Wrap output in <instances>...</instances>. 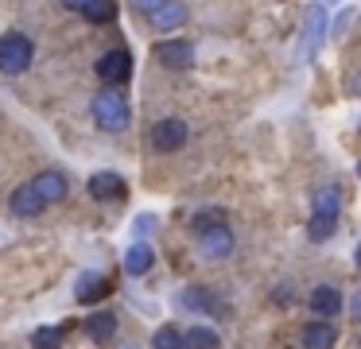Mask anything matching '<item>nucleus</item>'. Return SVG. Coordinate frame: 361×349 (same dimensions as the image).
<instances>
[{
    "instance_id": "obj_1",
    "label": "nucleus",
    "mask_w": 361,
    "mask_h": 349,
    "mask_svg": "<svg viewBox=\"0 0 361 349\" xmlns=\"http://www.w3.org/2000/svg\"><path fill=\"white\" fill-rule=\"evenodd\" d=\"M338 217H342V190H338V183L319 186V190H314V214H311V221H307L311 240H326L330 233L338 229Z\"/></svg>"
},
{
    "instance_id": "obj_2",
    "label": "nucleus",
    "mask_w": 361,
    "mask_h": 349,
    "mask_svg": "<svg viewBox=\"0 0 361 349\" xmlns=\"http://www.w3.org/2000/svg\"><path fill=\"white\" fill-rule=\"evenodd\" d=\"M90 113H94L97 128L105 132H125L128 121H133V109H128V101L121 97L117 90H102L94 101H90Z\"/></svg>"
},
{
    "instance_id": "obj_3",
    "label": "nucleus",
    "mask_w": 361,
    "mask_h": 349,
    "mask_svg": "<svg viewBox=\"0 0 361 349\" xmlns=\"http://www.w3.org/2000/svg\"><path fill=\"white\" fill-rule=\"evenodd\" d=\"M35 59V43L24 35V31H8V35H0V74H24Z\"/></svg>"
},
{
    "instance_id": "obj_4",
    "label": "nucleus",
    "mask_w": 361,
    "mask_h": 349,
    "mask_svg": "<svg viewBox=\"0 0 361 349\" xmlns=\"http://www.w3.org/2000/svg\"><path fill=\"white\" fill-rule=\"evenodd\" d=\"M326 8L322 4H311L307 8V20H303V39H299V59L303 62H311L314 54H319V47H322V39H326Z\"/></svg>"
},
{
    "instance_id": "obj_5",
    "label": "nucleus",
    "mask_w": 361,
    "mask_h": 349,
    "mask_svg": "<svg viewBox=\"0 0 361 349\" xmlns=\"http://www.w3.org/2000/svg\"><path fill=\"white\" fill-rule=\"evenodd\" d=\"M187 124L179 121V116H164L159 124H152V132H148V144L156 147V152H179L183 144H187Z\"/></svg>"
},
{
    "instance_id": "obj_6",
    "label": "nucleus",
    "mask_w": 361,
    "mask_h": 349,
    "mask_svg": "<svg viewBox=\"0 0 361 349\" xmlns=\"http://www.w3.org/2000/svg\"><path fill=\"white\" fill-rule=\"evenodd\" d=\"M97 78H102L105 85H125L128 78H133V54H128L125 47L102 54V59H97Z\"/></svg>"
},
{
    "instance_id": "obj_7",
    "label": "nucleus",
    "mask_w": 361,
    "mask_h": 349,
    "mask_svg": "<svg viewBox=\"0 0 361 349\" xmlns=\"http://www.w3.org/2000/svg\"><path fill=\"white\" fill-rule=\"evenodd\" d=\"M198 252L206 260H226L233 252V233H229V225H214V229L198 233Z\"/></svg>"
},
{
    "instance_id": "obj_8",
    "label": "nucleus",
    "mask_w": 361,
    "mask_h": 349,
    "mask_svg": "<svg viewBox=\"0 0 361 349\" xmlns=\"http://www.w3.org/2000/svg\"><path fill=\"white\" fill-rule=\"evenodd\" d=\"M159 62H164L167 70H190L195 66V47L187 43V39H171V43H159L156 47Z\"/></svg>"
},
{
    "instance_id": "obj_9",
    "label": "nucleus",
    "mask_w": 361,
    "mask_h": 349,
    "mask_svg": "<svg viewBox=\"0 0 361 349\" xmlns=\"http://www.w3.org/2000/svg\"><path fill=\"white\" fill-rule=\"evenodd\" d=\"M32 186H35V194H39L47 206H51V202H63L66 194H71V183H66L63 171H43V175H35Z\"/></svg>"
},
{
    "instance_id": "obj_10",
    "label": "nucleus",
    "mask_w": 361,
    "mask_h": 349,
    "mask_svg": "<svg viewBox=\"0 0 361 349\" xmlns=\"http://www.w3.org/2000/svg\"><path fill=\"white\" fill-rule=\"evenodd\" d=\"M109 291H113V283L105 276H97V271H82V279L74 283V299L78 302H102Z\"/></svg>"
},
{
    "instance_id": "obj_11",
    "label": "nucleus",
    "mask_w": 361,
    "mask_h": 349,
    "mask_svg": "<svg viewBox=\"0 0 361 349\" xmlns=\"http://www.w3.org/2000/svg\"><path fill=\"white\" fill-rule=\"evenodd\" d=\"M90 198H97V202L125 198V178L113 175V171H97V175L90 178Z\"/></svg>"
},
{
    "instance_id": "obj_12",
    "label": "nucleus",
    "mask_w": 361,
    "mask_h": 349,
    "mask_svg": "<svg viewBox=\"0 0 361 349\" xmlns=\"http://www.w3.org/2000/svg\"><path fill=\"white\" fill-rule=\"evenodd\" d=\"M148 20H152V27H159V31H175V27L187 23V4H183V0H164Z\"/></svg>"
},
{
    "instance_id": "obj_13",
    "label": "nucleus",
    "mask_w": 361,
    "mask_h": 349,
    "mask_svg": "<svg viewBox=\"0 0 361 349\" xmlns=\"http://www.w3.org/2000/svg\"><path fill=\"white\" fill-rule=\"evenodd\" d=\"M8 206H12V214H16V217H35V214H43L47 202H43L39 194H35V186L27 183V186H16V190H12Z\"/></svg>"
},
{
    "instance_id": "obj_14",
    "label": "nucleus",
    "mask_w": 361,
    "mask_h": 349,
    "mask_svg": "<svg viewBox=\"0 0 361 349\" xmlns=\"http://www.w3.org/2000/svg\"><path fill=\"white\" fill-rule=\"evenodd\" d=\"M307 307H311L314 314L330 318V314H338V310H342V291H338V287H330V283H322V287H314V291H311Z\"/></svg>"
},
{
    "instance_id": "obj_15",
    "label": "nucleus",
    "mask_w": 361,
    "mask_h": 349,
    "mask_svg": "<svg viewBox=\"0 0 361 349\" xmlns=\"http://www.w3.org/2000/svg\"><path fill=\"white\" fill-rule=\"evenodd\" d=\"M152 260H156L152 245L136 237L133 245H128V252H125V271H128V276H144V271H152Z\"/></svg>"
},
{
    "instance_id": "obj_16",
    "label": "nucleus",
    "mask_w": 361,
    "mask_h": 349,
    "mask_svg": "<svg viewBox=\"0 0 361 349\" xmlns=\"http://www.w3.org/2000/svg\"><path fill=\"white\" fill-rule=\"evenodd\" d=\"M179 307H187V310H206V314H221L218 295L206 291V287H187V291H179Z\"/></svg>"
},
{
    "instance_id": "obj_17",
    "label": "nucleus",
    "mask_w": 361,
    "mask_h": 349,
    "mask_svg": "<svg viewBox=\"0 0 361 349\" xmlns=\"http://www.w3.org/2000/svg\"><path fill=\"white\" fill-rule=\"evenodd\" d=\"M338 341V330L330 322H311L303 330V349H334Z\"/></svg>"
},
{
    "instance_id": "obj_18",
    "label": "nucleus",
    "mask_w": 361,
    "mask_h": 349,
    "mask_svg": "<svg viewBox=\"0 0 361 349\" xmlns=\"http://www.w3.org/2000/svg\"><path fill=\"white\" fill-rule=\"evenodd\" d=\"M113 330H117V314H109V310H97V314L86 318V333H90L94 341L113 338Z\"/></svg>"
},
{
    "instance_id": "obj_19",
    "label": "nucleus",
    "mask_w": 361,
    "mask_h": 349,
    "mask_svg": "<svg viewBox=\"0 0 361 349\" xmlns=\"http://www.w3.org/2000/svg\"><path fill=\"white\" fill-rule=\"evenodd\" d=\"M183 349H218V333L210 326H190L183 330Z\"/></svg>"
},
{
    "instance_id": "obj_20",
    "label": "nucleus",
    "mask_w": 361,
    "mask_h": 349,
    "mask_svg": "<svg viewBox=\"0 0 361 349\" xmlns=\"http://www.w3.org/2000/svg\"><path fill=\"white\" fill-rule=\"evenodd\" d=\"M82 12H86L90 23H113L117 20V4H113V0H90Z\"/></svg>"
},
{
    "instance_id": "obj_21",
    "label": "nucleus",
    "mask_w": 361,
    "mask_h": 349,
    "mask_svg": "<svg viewBox=\"0 0 361 349\" xmlns=\"http://www.w3.org/2000/svg\"><path fill=\"white\" fill-rule=\"evenodd\" d=\"M152 349H183V330L179 326H159L156 333H152Z\"/></svg>"
},
{
    "instance_id": "obj_22",
    "label": "nucleus",
    "mask_w": 361,
    "mask_h": 349,
    "mask_svg": "<svg viewBox=\"0 0 361 349\" xmlns=\"http://www.w3.org/2000/svg\"><path fill=\"white\" fill-rule=\"evenodd\" d=\"M214 225H226V209L210 206V209H202V214L190 217V229L195 233H206V229H214Z\"/></svg>"
},
{
    "instance_id": "obj_23",
    "label": "nucleus",
    "mask_w": 361,
    "mask_h": 349,
    "mask_svg": "<svg viewBox=\"0 0 361 349\" xmlns=\"http://www.w3.org/2000/svg\"><path fill=\"white\" fill-rule=\"evenodd\" d=\"M32 345L35 349H59L63 345V330H59V326H39V330L32 333Z\"/></svg>"
},
{
    "instance_id": "obj_24",
    "label": "nucleus",
    "mask_w": 361,
    "mask_h": 349,
    "mask_svg": "<svg viewBox=\"0 0 361 349\" xmlns=\"http://www.w3.org/2000/svg\"><path fill=\"white\" fill-rule=\"evenodd\" d=\"M128 4H133V12H140V16H152L159 4H164V0H128Z\"/></svg>"
},
{
    "instance_id": "obj_25",
    "label": "nucleus",
    "mask_w": 361,
    "mask_h": 349,
    "mask_svg": "<svg viewBox=\"0 0 361 349\" xmlns=\"http://www.w3.org/2000/svg\"><path fill=\"white\" fill-rule=\"evenodd\" d=\"M156 229V217H140V221H136V237L144 240V233H152Z\"/></svg>"
},
{
    "instance_id": "obj_26",
    "label": "nucleus",
    "mask_w": 361,
    "mask_h": 349,
    "mask_svg": "<svg viewBox=\"0 0 361 349\" xmlns=\"http://www.w3.org/2000/svg\"><path fill=\"white\" fill-rule=\"evenodd\" d=\"M345 23H350V8H342V12H338V20H334V35H345Z\"/></svg>"
},
{
    "instance_id": "obj_27",
    "label": "nucleus",
    "mask_w": 361,
    "mask_h": 349,
    "mask_svg": "<svg viewBox=\"0 0 361 349\" xmlns=\"http://www.w3.org/2000/svg\"><path fill=\"white\" fill-rule=\"evenodd\" d=\"M63 4H66V8H74V12H82V8L90 4V0H63Z\"/></svg>"
},
{
    "instance_id": "obj_28",
    "label": "nucleus",
    "mask_w": 361,
    "mask_h": 349,
    "mask_svg": "<svg viewBox=\"0 0 361 349\" xmlns=\"http://www.w3.org/2000/svg\"><path fill=\"white\" fill-rule=\"evenodd\" d=\"M353 318H357V322H361V295H357V299H353Z\"/></svg>"
},
{
    "instance_id": "obj_29",
    "label": "nucleus",
    "mask_w": 361,
    "mask_h": 349,
    "mask_svg": "<svg viewBox=\"0 0 361 349\" xmlns=\"http://www.w3.org/2000/svg\"><path fill=\"white\" fill-rule=\"evenodd\" d=\"M117 349H140V345H136V341H121Z\"/></svg>"
},
{
    "instance_id": "obj_30",
    "label": "nucleus",
    "mask_w": 361,
    "mask_h": 349,
    "mask_svg": "<svg viewBox=\"0 0 361 349\" xmlns=\"http://www.w3.org/2000/svg\"><path fill=\"white\" fill-rule=\"evenodd\" d=\"M353 93H357V97H361V74L353 78Z\"/></svg>"
},
{
    "instance_id": "obj_31",
    "label": "nucleus",
    "mask_w": 361,
    "mask_h": 349,
    "mask_svg": "<svg viewBox=\"0 0 361 349\" xmlns=\"http://www.w3.org/2000/svg\"><path fill=\"white\" fill-rule=\"evenodd\" d=\"M353 260H357V268H361V245H357V252H353Z\"/></svg>"
},
{
    "instance_id": "obj_32",
    "label": "nucleus",
    "mask_w": 361,
    "mask_h": 349,
    "mask_svg": "<svg viewBox=\"0 0 361 349\" xmlns=\"http://www.w3.org/2000/svg\"><path fill=\"white\" fill-rule=\"evenodd\" d=\"M357 175H361V163H357Z\"/></svg>"
}]
</instances>
